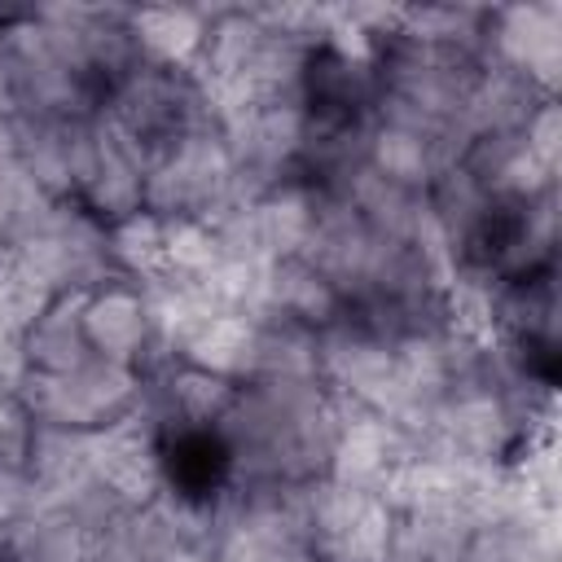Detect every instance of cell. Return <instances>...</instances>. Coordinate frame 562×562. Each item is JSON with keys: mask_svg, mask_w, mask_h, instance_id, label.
<instances>
[{"mask_svg": "<svg viewBox=\"0 0 562 562\" xmlns=\"http://www.w3.org/2000/svg\"><path fill=\"white\" fill-rule=\"evenodd\" d=\"M132 35H136L140 53H149L154 61L176 70L202 53L206 22L189 9H140V13H132Z\"/></svg>", "mask_w": 562, "mask_h": 562, "instance_id": "1", "label": "cell"}]
</instances>
